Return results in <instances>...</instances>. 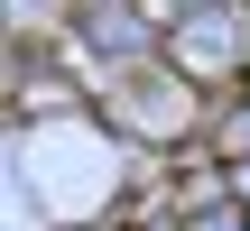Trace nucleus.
<instances>
[{
    "label": "nucleus",
    "instance_id": "obj_1",
    "mask_svg": "<svg viewBox=\"0 0 250 231\" xmlns=\"http://www.w3.org/2000/svg\"><path fill=\"white\" fill-rule=\"evenodd\" d=\"M167 65L204 93H232L250 74V0H186L167 19Z\"/></svg>",
    "mask_w": 250,
    "mask_h": 231
},
{
    "label": "nucleus",
    "instance_id": "obj_2",
    "mask_svg": "<svg viewBox=\"0 0 250 231\" xmlns=\"http://www.w3.org/2000/svg\"><path fill=\"white\" fill-rule=\"evenodd\" d=\"M65 56H83L93 65V93L111 83V74H130V65H158L167 56V9L158 0H83V19H74V46Z\"/></svg>",
    "mask_w": 250,
    "mask_h": 231
},
{
    "label": "nucleus",
    "instance_id": "obj_3",
    "mask_svg": "<svg viewBox=\"0 0 250 231\" xmlns=\"http://www.w3.org/2000/svg\"><path fill=\"white\" fill-rule=\"evenodd\" d=\"M83 0H9V46H74Z\"/></svg>",
    "mask_w": 250,
    "mask_h": 231
},
{
    "label": "nucleus",
    "instance_id": "obj_4",
    "mask_svg": "<svg viewBox=\"0 0 250 231\" xmlns=\"http://www.w3.org/2000/svg\"><path fill=\"white\" fill-rule=\"evenodd\" d=\"M204 148H213V157H250V83L213 93V111H204Z\"/></svg>",
    "mask_w": 250,
    "mask_h": 231
},
{
    "label": "nucleus",
    "instance_id": "obj_5",
    "mask_svg": "<svg viewBox=\"0 0 250 231\" xmlns=\"http://www.w3.org/2000/svg\"><path fill=\"white\" fill-rule=\"evenodd\" d=\"M176 231H250V204L241 194H204V204H186Z\"/></svg>",
    "mask_w": 250,
    "mask_h": 231
},
{
    "label": "nucleus",
    "instance_id": "obj_6",
    "mask_svg": "<svg viewBox=\"0 0 250 231\" xmlns=\"http://www.w3.org/2000/svg\"><path fill=\"white\" fill-rule=\"evenodd\" d=\"M223 167H232V194L250 204V157H223Z\"/></svg>",
    "mask_w": 250,
    "mask_h": 231
},
{
    "label": "nucleus",
    "instance_id": "obj_7",
    "mask_svg": "<svg viewBox=\"0 0 250 231\" xmlns=\"http://www.w3.org/2000/svg\"><path fill=\"white\" fill-rule=\"evenodd\" d=\"M158 9H167V19H176V9H186V0H158Z\"/></svg>",
    "mask_w": 250,
    "mask_h": 231
}]
</instances>
